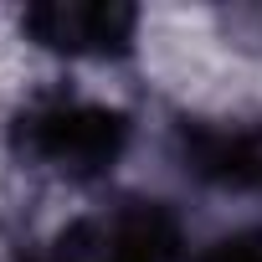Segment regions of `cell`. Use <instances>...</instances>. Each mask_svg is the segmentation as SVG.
<instances>
[{
	"label": "cell",
	"mask_w": 262,
	"mask_h": 262,
	"mask_svg": "<svg viewBox=\"0 0 262 262\" xmlns=\"http://www.w3.org/2000/svg\"><path fill=\"white\" fill-rule=\"evenodd\" d=\"M47 262H175L180 226L160 201H123L41 247Z\"/></svg>",
	"instance_id": "obj_2"
},
{
	"label": "cell",
	"mask_w": 262,
	"mask_h": 262,
	"mask_svg": "<svg viewBox=\"0 0 262 262\" xmlns=\"http://www.w3.org/2000/svg\"><path fill=\"white\" fill-rule=\"evenodd\" d=\"M185 165L221 190L262 195V128L257 123H185Z\"/></svg>",
	"instance_id": "obj_4"
},
{
	"label": "cell",
	"mask_w": 262,
	"mask_h": 262,
	"mask_svg": "<svg viewBox=\"0 0 262 262\" xmlns=\"http://www.w3.org/2000/svg\"><path fill=\"white\" fill-rule=\"evenodd\" d=\"M195 262H262V231L226 236V242H216L211 252H201Z\"/></svg>",
	"instance_id": "obj_5"
},
{
	"label": "cell",
	"mask_w": 262,
	"mask_h": 262,
	"mask_svg": "<svg viewBox=\"0 0 262 262\" xmlns=\"http://www.w3.org/2000/svg\"><path fill=\"white\" fill-rule=\"evenodd\" d=\"M11 144L36 170H57L67 180H98L128 149V118L98 98L52 88L21 103L11 118Z\"/></svg>",
	"instance_id": "obj_1"
},
{
	"label": "cell",
	"mask_w": 262,
	"mask_h": 262,
	"mask_svg": "<svg viewBox=\"0 0 262 262\" xmlns=\"http://www.w3.org/2000/svg\"><path fill=\"white\" fill-rule=\"evenodd\" d=\"M21 26L47 52L113 57V52H128L139 16L128 6H98V0H52V6H31L21 16Z\"/></svg>",
	"instance_id": "obj_3"
}]
</instances>
